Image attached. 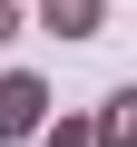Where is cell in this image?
<instances>
[{
  "label": "cell",
  "mask_w": 137,
  "mask_h": 147,
  "mask_svg": "<svg viewBox=\"0 0 137 147\" xmlns=\"http://www.w3.org/2000/svg\"><path fill=\"white\" fill-rule=\"evenodd\" d=\"M49 127V79L39 69H0V147H30Z\"/></svg>",
  "instance_id": "cell-1"
},
{
  "label": "cell",
  "mask_w": 137,
  "mask_h": 147,
  "mask_svg": "<svg viewBox=\"0 0 137 147\" xmlns=\"http://www.w3.org/2000/svg\"><path fill=\"white\" fill-rule=\"evenodd\" d=\"M88 147H137V88H108V98H98Z\"/></svg>",
  "instance_id": "cell-2"
},
{
  "label": "cell",
  "mask_w": 137,
  "mask_h": 147,
  "mask_svg": "<svg viewBox=\"0 0 137 147\" xmlns=\"http://www.w3.org/2000/svg\"><path fill=\"white\" fill-rule=\"evenodd\" d=\"M39 30H59V39H98V30H108V0H39Z\"/></svg>",
  "instance_id": "cell-3"
},
{
  "label": "cell",
  "mask_w": 137,
  "mask_h": 147,
  "mask_svg": "<svg viewBox=\"0 0 137 147\" xmlns=\"http://www.w3.org/2000/svg\"><path fill=\"white\" fill-rule=\"evenodd\" d=\"M39 147H88V118H59V127H39Z\"/></svg>",
  "instance_id": "cell-4"
},
{
  "label": "cell",
  "mask_w": 137,
  "mask_h": 147,
  "mask_svg": "<svg viewBox=\"0 0 137 147\" xmlns=\"http://www.w3.org/2000/svg\"><path fill=\"white\" fill-rule=\"evenodd\" d=\"M0 39H20V0H0Z\"/></svg>",
  "instance_id": "cell-5"
}]
</instances>
